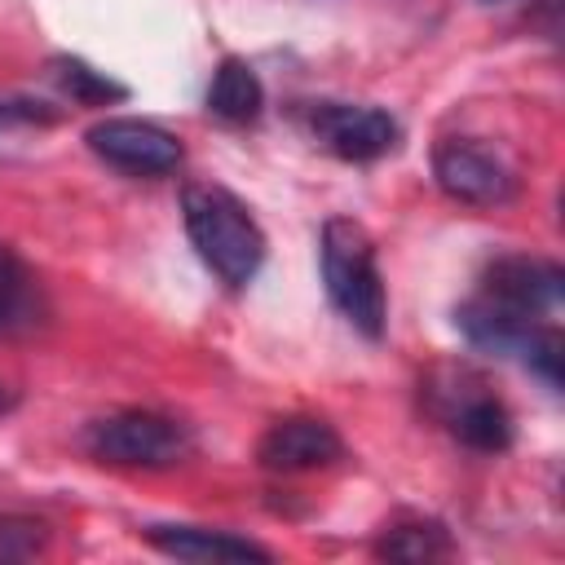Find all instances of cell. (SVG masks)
<instances>
[{
    "mask_svg": "<svg viewBox=\"0 0 565 565\" xmlns=\"http://www.w3.org/2000/svg\"><path fill=\"white\" fill-rule=\"evenodd\" d=\"M62 110L53 102H35V97H18V93H0V137L13 128H49L57 124Z\"/></svg>",
    "mask_w": 565,
    "mask_h": 565,
    "instance_id": "15",
    "label": "cell"
},
{
    "mask_svg": "<svg viewBox=\"0 0 565 565\" xmlns=\"http://www.w3.org/2000/svg\"><path fill=\"white\" fill-rule=\"evenodd\" d=\"M340 455H344L340 433L313 415H287V419L269 424V433L256 446V459L269 472H313V468L335 463Z\"/></svg>",
    "mask_w": 565,
    "mask_h": 565,
    "instance_id": "9",
    "label": "cell"
},
{
    "mask_svg": "<svg viewBox=\"0 0 565 565\" xmlns=\"http://www.w3.org/2000/svg\"><path fill=\"white\" fill-rule=\"evenodd\" d=\"M13 406H18V393H13V388H9L4 380H0V415H9Z\"/></svg>",
    "mask_w": 565,
    "mask_h": 565,
    "instance_id": "16",
    "label": "cell"
},
{
    "mask_svg": "<svg viewBox=\"0 0 565 565\" xmlns=\"http://www.w3.org/2000/svg\"><path fill=\"white\" fill-rule=\"evenodd\" d=\"M84 141L102 163H110V168H119L128 177H168L185 159L181 141L168 128H159L150 119H128V115L93 124L84 132Z\"/></svg>",
    "mask_w": 565,
    "mask_h": 565,
    "instance_id": "5",
    "label": "cell"
},
{
    "mask_svg": "<svg viewBox=\"0 0 565 565\" xmlns=\"http://www.w3.org/2000/svg\"><path fill=\"white\" fill-rule=\"evenodd\" d=\"M318 260H322L327 296L344 313V322L353 331H362L366 340H380L384 322H388V300H384V278L375 265L371 234L349 216H331L322 225Z\"/></svg>",
    "mask_w": 565,
    "mask_h": 565,
    "instance_id": "2",
    "label": "cell"
},
{
    "mask_svg": "<svg viewBox=\"0 0 565 565\" xmlns=\"http://www.w3.org/2000/svg\"><path fill=\"white\" fill-rule=\"evenodd\" d=\"M433 177L441 194L472 207H499L516 194V172L508 168V159L472 137H446L433 150Z\"/></svg>",
    "mask_w": 565,
    "mask_h": 565,
    "instance_id": "4",
    "label": "cell"
},
{
    "mask_svg": "<svg viewBox=\"0 0 565 565\" xmlns=\"http://www.w3.org/2000/svg\"><path fill=\"white\" fill-rule=\"evenodd\" d=\"M84 446L115 468H177L190 459L194 437L181 419L159 411H115L97 419Z\"/></svg>",
    "mask_w": 565,
    "mask_h": 565,
    "instance_id": "3",
    "label": "cell"
},
{
    "mask_svg": "<svg viewBox=\"0 0 565 565\" xmlns=\"http://www.w3.org/2000/svg\"><path fill=\"white\" fill-rule=\"evenodd\" d=\"M455 543L446 534L441 521H428V516H402L393 525L380 530L375 539V556L384 561H406V565H424V561H441L450 556Z\"/></svg>",
    "mask_w": 565,
    "mask_h": 565,
    "instance_id": "12",
    "label": "cell"
},
{
    "mask_svg": "<svg viewBox=\"0 0 565 565\" xmlns=\"http://www.w3.org/2000/svg\"><path fill=\"white\" fill-rule=\"evenodd\" d=\"M437 415L446 419L450 437L468 450L499 455L512 446V415L508 406L468 371H455L446 388H437Z\"/></svg>",
    "mask_w": 565,
    "mask_h": 565,
    "instance_id": "8",
    "label": "cell"
},
{
    "mask_svg": "<svg viewBox=\"0 0 565 565\" xmlns=\"http://www.w3.org/2000/svg\"><path fill=\"white\" fill-rule=\"evenodd\" d=\"M477 296L499 305V309H508V313H516V318L547 322V313L561 309L565 274H561V265L539 260V256H499L481 274Z\"/></svg>",
    "mask_w": 565,
    "mask_h": 565,
    "instance_id": "7",
    "label": "cell"
},
{
    "mask_svg": "<svg viewBox=\"0 0 565 565\" xmlns=\"http://www.w3.org/2000/svg\"><path fill=\"white\" fill-rule=\"evenodd\" d=\"M181 212L199 260L225 287H247L265 260V234L256 216L221 185H190L181 194Z\"/></svg>",
    "mask_w": 565,
    "mask_h": 565,
    "instance_id": "1",
    "label": "cell"
},
{
    "mask_svg": "<svg viewBox=\"0 0 565 565\" xmlns=\"http://www.w3.org/2000/svg\"><path fill=\"white\" fill-rule=\"evenodd\" d=\"M309 132L322 150H331L344 163H371L397 146V119L380 106H353V102L309 106Z\"/></svg>",
    "mask_w": 565,
    "mask_h": 565,
    "instance_id": "6",
    "label": "cell"
},
{
    "mask_svg": "<svg viewBox=\"0 0 565 565\" xmlns=\"http://www.w3.org/2000/svg\"><path fill=\"white\" fill-rule=\"evenodd\" d=\"M35 305H40V291H35L31 269L22 265L13 247L0 243V331L26 327L35 318Z\"/></svg>",
    "mask_w": 565,
    "mask_h": 565,
    "instance_id": "13",
    "label": "cell"
},
{
    "mask_svg": "<svg viewBox=\"0 0 565 565\" xmlns=\"http://www.w3.org/2000/svg\"><path fill=\"white\" fill-rule=\"evenodd\" d=\"M49 71H53V79L66 88V97L79 102V106H106V102L128 97L124 84H115L106 71H93V66L79 62V57H53Z\"/></svg>",
    "mask_w": 565,
    "mask_h": 565,
    "instance_id": "14",
    "label": "cell"
},
{
    "mask_svg": "<svg viewBox=\"0 0 565 565\" xmlns=\"http://www.w3.org/2000/svg\"><path fill=\"white\" fill-rule=\"evenodd\" d=\"M203 102H207V115L221 119V124H252L265 110V88H260V75L252 71V62L225 57L212 71V84H207Z\"/></svg>",
    "mask_w": 565,
    "mask_h": 565,
    "instance_id": "11",
    "label": "cell"
},
{
    "mask_svg": "<svg viewBox=\"0 0 565 565\" xmlns=\"http://www.w3.org/2000/svg\"><path fill=\"white\" fill-rule=\"evenodd\" d=\"M146 543L163 556H177V561H274L269 547L252 543V539H238L230 530H207V525H146Z\"/></svg>",
    "mask_w": 565,
    "mask_h": 565,
    "instance_id": "10",
    "label": "cell"
}]
</instances>
